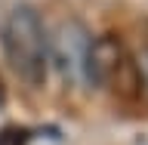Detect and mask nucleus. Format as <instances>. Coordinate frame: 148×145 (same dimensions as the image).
<instances>
[{"instance_id":"2","label":"nucleus","mask_w":148,"mask_h":145,"mask_svg":"<svg viewBox=\"0 0 148 145\" xmlns=\"http://www.w3.org/2000/svg\"><path fill=\"white\" fill-rule=\"evenodd\" d=\"M3 49H6L9 68L22 83L28 87H43L46 68H49V46L46 34L31 6H16L3 28Z\"/></svg>"},{"instance_id":"4","label":"nucleus","mask_w":148,"mask_h":145,"mask_svg":"<svg viewBox=\"0 0 148 145\" xmlns=\"http://www.w3.org/2000/svg\"><path fill=\"white\" fill-rule=\"evenodd\" d=\"M139 68H142V77H145V87H148V22L142 25V53H139Z\"/></svg>"},{"instance_id":"5","label":"nucleus","mask_w":148,"mask_h":145,"mask_svg":"<svg viewBox=\"0 0 148 145\" xmlns=\"http://www.w3.org/2000/svg\"><path fill=\"white\" fill-rule=\"evenodd\" d=\"M6 102V87H3V77H0V105Z\"/></svg>"},{"instance_id":"3","label":"nucleus","mask_w":148,"mask_h":145,"mask_svg":"<svg viewBox=\"0 0 148 145\" xmlns=\"http://www.w3.org/2000/svg\"><path fill=\"white\" fill-rule=\"evenodd\" d=\"M34 139V130L22 127V124H6L0 127V145H28Z\"/></svg>"},{"instance_id":"1","label":"nucleus","mask_w":148,"mask_h":145,"mask_svg":"<svg viewBox=\"0 0 148 145\" xmlns=\"http://www.w3.org/2000/svg\"><path fill=\"white\" fill-rule=\"evenodd\" d=\"M83 74L92 87L111 93L117 102L136 105L145 99V77L139 68L136 56L120 43L114 34L96 40L92 46H86L83 53Z\"/></svg>"}]
</instances>
